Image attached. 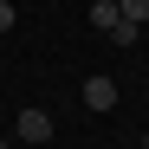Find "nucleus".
<instances>
[{
	"label": "nucleus",
	"mask_w": 149,
	"mask_h": 149,
	"mask_svg": "<svg viewBox=\"0 0 149 149\" xmlns=\"http://www.w3.org/2000/svg\"><path fill=\"white\" fill-rule=\"evenodd\" d=\"M0 149H7V136H0Z\"/></svg>",
	"instance_id": "7"
},
{
	"label": "nucleus",
	"mask_w": 149,
	"mask_h": 149,
	"mask_svg": "<svg viewBox=\"0 0 149 149\" xmlns=\"http://www.w3.org/2000/svg\"><path fill=\"white\" fill-rule=\"evenodd\" d=\"M117 13L130 19V26H143V19H149V0H117Z\"/></svg>",
	"instance_id": "4"
},
{
	"label": "nucleus",
	"mask_w": 149,
	"mask_h": 149,
	"mask_svg": "<svg viewBox=\"0 0 149 149\" xmlns=\"http://www.w3.org/2000/svg\"><path fill=\"white\" fill-rule=\"evenodd\" d=\"M117 19H123L117 0H91V26H97V33H117Z\"/></svg>",
	"instance_id": "3"
},
{
	"label": "nucleus",
	"mask_w": 149,
	"mask_h": 149,
	"mask_svg": "<svg viewBox=\"0 0 149 149\" xmlns=\"http://www.w3.org/2000/svg\"><path fill=\"white\" fill-rule=\"evenodd\" d=\"M0 33H13V0H0Z\"/></svg>",
	"instance_id": "5"
},
{
	"label": "nucleus",
	"mask_w": 149,
	"mask_h": 149,
	"mask_svg": "<svg viewBox=\"0 0 149 149\" xmlns=\"http://www.w3.org/2000/svg\"><path fill=\"white\" fill-rule=\"evenodd\" d=\"M143 149H149V130H143Z\"/></svg>",
	"instance_id": "6"
},
{
	"label": "nucleus",
	"mask_w": 149,
	"mask_h": 149,
	"mask_svg": "<svg viewBox=\"0 0 149 149\" xmlns=\"http://www.w3.org/2000/svg\"><path fill=\"white\" fill-rule=\"evenodd\" d=\"M84 110H97V117H110L117 110V78H104V71H97V78H84Z\"/></svg>",
	"instance_id": "1"
},
{
	"label": "nucleus",
	"mask_w": 149,
	"mask_h": 149,
	"mask_svg": "<svg viewBox=\"0 0 149 149\" xmlns=\"http://www.w3.org/2000/svg\"><path fill=\"white\" fill-rule=\"evenodd\" d=\"M13 136H19V143H52V117H45L39 104L19 110V117H13Z\"/></svg>",
	"instance_id": "2"
}]
</instances>
